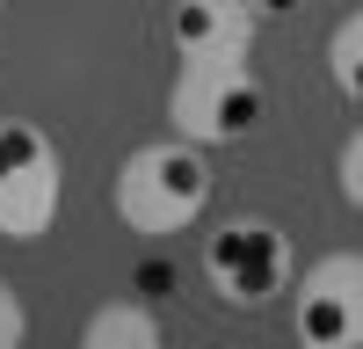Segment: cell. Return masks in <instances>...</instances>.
Masks as SVG:
<instances>
[{"label":"cell","mask_w":363,"mask_h":349,"mask_svg":"<svg viewBox=\"0 0 363 349\" xmlns=\"http://www.w3.org/2000/svg\"><path fill=\"white\" fill-rule=\"evenodd\" d=\"M211 204V160L196 138H153L116 167V218L145 240H167V233H189Z\"/></svg>","instance_id":"obj_1"},{"label":"cell","mask_w":363,"mask_h":349,"mask_svg":"<svg viewBox=\"0 0 363 349\" xmlns=\"http://www.w3.org/2000/svg\"><path fill=\"white\" fill-rule=\"evenodd\" d=\"M167 116L196 145H233L262 124V80L247 73V58H182L167 87Z\"/></svg>","instance_id":"obj_2"},{"label":"cell","mask_w":363,"mask_h":349,"mask_svg":"<svg viewBox=\"0 0 363 349\" xmlns=\"http://www.w3.org/2000/svg\"><path fill=\"white\" fill-rule=\"evenodd\" d=\"M203 277L240 313L284 299V291H291V240H284V226H269V218H225L203 240Z\"/></svg>","instance_id":"obj_3"},{"label":"cell","mask_w":363,"mask_h":349,"mask_svg":"<svg viewBox=\"0 0 363 349\" xmlns=\"http://www.w3.org/2000/svg\"><path fill=\"white\" fill-rule=\"evenodd\" d=\"M58 145L37 124H0V233L8 240H44L58 218Z\"/></svg>","instance_id":"obj_4"},{"label":"cell","mask_w":363,"mask_h":349,"mask_svg":"<svg viewBox=\"0 0 363 349\" xmlns=\"http://www.w3.org/2000/svg\"><path fill=\"white\" fill-rule=\"evenodd\" d=\"M291 328L313 349H363V255H320L298 277Z\"/></svg>","instance_id":"obj_5"},{"label":"cell","mask_w":363,"mask_h":349,"mask_svg":"<svg viewBox=\"0 0 363 349\" xmlns=\"http://www.w3.org/2000/svg\"><path fill=\"white\" fill-rule=\"evenodd\" d=\"M167 37L182 58H247L255 15H247V0H174Z\"/></svg>","instance_id":"obj_6"},{"label":"cell","mask_w":363,"mask_h":349,"mask_svg":"<svg viewBox=\"0 0 363 349\" xmlns=\"http://www.w3.org/2000/svg\"><path fill=\"white\" fill-rule=\"evenodd\" d=\"M80 342L87 349H160V320L145 306H102V313H87Z\"/></svg>","instance_id":"obj_7"},{"label":"cell","mask_w":363,"mask_h":349,"mask_svg":"<svg viewBox=\"0 0 363 349\" xmlns=\"http://www.w3.org/2000/svg\"><path fill=\"white\" fill-rule=\"evenodd\" d=\"M327 73L349 102H363V8L335 22V37H327Z\"/></svg>","instance_id":"obj_8"},{"label":"cell","mask_w":363,"mask_h":349,"mask_svg":"<svg viewBox=\"0 0 363 349\" xmlns=\"http://www.w3.org/2000/svg\"><path fill=\"white\" fill-rule=\"evenodd\" d=\"M22 342H29V313L15 299V284L0 277V349H22Z\"/></svg>","instance_id":"obj_9"},{"label":"cell","mask_w":363,"mask_h":349,"mask_svg":"<svg viewBox=\"0 0 363 349\" xmlns=\"http://www.w3.org/2000/svg\"><path fill=\"white\" fill-rule=\"evenodd\" d=\"M342 196L363 211V131H349V145H342Z\"/></svg>","instance_id":"obj_10"},{"label":"cell","mask_w":363,"mask_h":349,"mask_svg":"<svg viewBox=\"0 0 363 349\" xmlns=\"http://www.w3.org/2000/svg\"><path fill=\"white\" fill-rule=\"evenodd\" d=\"M298 8H306V0H247L255 22H284V15H298Z\"/></svg>","instance_id":"obj_11"}]
</instances>
